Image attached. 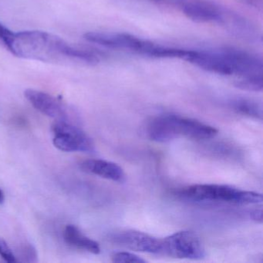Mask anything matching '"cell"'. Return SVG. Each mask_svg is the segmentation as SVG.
<instances>
[{"label": "cell", "instance_id": "obj_21", "mask_svg": "<svg viewBox=\"0 0 263 263\" xmlns=\"http://www.w3.org/2000/svg\"><path fill=\"white\" fill-rule=\"evenodd\" d=\"M154 1H162V0H154Z\"/></svg>", "mask_w": 263, "mask_h": 263}, {"label": "cell", "instance_id": "obj_13", "mask_svg": "<svg viewBox=\"0 0 263 263\" xmlns=\"http://www.w3.org/2000/svg\"><path fill=\"white\" fill-rule=\"evenodd\" d=\"M192 53H193V50L164 47V46H156L155 44H151V46L146 50L144 55L155 57V58L180 59V60L188 62Z\"/></svg>", "mask_w": 263, "mask_h": 263}, {"label": "cell", "instance_id": "obj_14", "mask_svg": "<svg viewBox=\"0 0 263 263\" xmlns=\"http://www.w3.org/2000/svg\"><path fill=\"white\" fill-rule=\"evenodd\" d=\"M231 106L237 113L256 119H263V107L257 101L250 99L237 98L232 100Z\"/></svg>", "mask_w": 263, "mask_h": 263}, {"label": "cell", "instance_id": "obj_2", "mask_svg": "<svg viewBox=\"0 0 263 263\" xmlns=\"http://www.w3.org/2000/svg\"><path fill=\"white\" fill-rule=\"evenodd\" d=\"M188 62L202 70L222 76L251 75L263 68V60L239 49L194 51Z\"/></svg>", "mask_w": 263, "mask_h": 263}, {"label": "cell", "instance_id": "obj_9", "mask_svg": "<svg viewBox=\"0 0 263 263\" xmlns=\"http://www.w3.org/2000/svg\"><path fill=\"white\" fill-rule=\"evenodd\" d=\"M24 96L36 110L44 115L56 120L67 118L65 106L52 95L37 89H27L24 91Z\"/></svg>", "mask_w": 263, "mask_h": 263}, {"label": "cell", "instance_id": "obj_11", "mask_svg": "<svg viewBox=\"0 0 263 263\" xmlns=\"http://www.w3.org/2000/svg\"><path fill=\"white\" fill-rule=\"evenodd\" d=\"M81 166L84 172L111 181L122 183L126 180L123 169L114 162L101 159H89L83 162Z\"/></svg>", "mask_w": 263, "mask_h": 263}, {"label": "cell", "instance_id": "obj_15", "mask_svg": "<svg viewBox=\"0 0 263 263\" xmlns=\"http://www.w3.org/2000/svg\"><path fill=\"white\" fill-rule=\"evenodd\" d=\"M235 86L247 91H262L263 89V75L246 76L239 78V80L235 81Z\"/></svg>", "mask_w": 263, "mask_h": 263}, {"label": "cell", "instance_id": "obj_4", "mask_svg": "<svg viewBox=\"0 0 263 263\" xmlns=\"http://www.w3.org/2000/svg\"><path fill=\"white\" fill-rule=\"evenodd\" d=\"M176 195L185 200L196 202L258 205L263 202L262 194L244 191L223 184H194L181 188L176 192Z\"/></svg>", "mask_w": 263, "mask_h": 263}, {"label": "cell", "instance_id": "obj_8", "mask_svg": "<svg viewBox=\"0 0 263 263\" xmlns=\"http://www.w3.org/2000/svg\"><path fill=\"white\" fill-rule=\"evenodd\" d=\"M113 243L132 251L161 254L162 239L135 230H125L113 234L110 238Z\"/></svg>", "mask_w": 263, "mask_h": 263}, {"label": "cell", "instance_id": "obj_5", "mask_svg": "<svg viewBox=\"0 0 263 263\" xmlns=\"http://www.w3.org/2000/svg\"><path fill=\"white\" fill-rule=\"evenodd\" d=\"M51 129L54 134L53 145L57 149L65 152H95L92 139L82 129L65 120H56Z\"/></svg>", "mask_w": 263, "mask_h": 263}, {"label": "cell", "instance_id": "obj_17", "mask_svg": "<svg viewBox=\"0 0 263 263\" xmlns=\"http://www.w3.org/2000/svg\"><path fill=\"white\" fill-rule=\"evenodd\" d=\"M0 256L5 260L6 263H17V260L14 253H12V249L8 246L7 242L5 239L0 237Z\"/></svg>", "mask_w": 263, "mask_h": 263}, {"label": "cell", "instance_id": "obj_19", "mask_svg": "<svg viewBox=\"0 0 263 263\" xmlns=\"http://www.w3.org/2000/svg\"><path fill=\"white\" fill-rule=\"evenodd\" d=\"M252 219L253 221H256V222H263V209H259L252 212L251 215Z\"/></svg>", "mask_w": 263, "mask_h": 263}, {"label": "cell", "instance_id": "obj_10", "mask_svg": "<svg viewBox=\"0 0 263 263\" xmlns=\"http://www.w3.org/2000/svg\"><path fill=\"white\" fill-rule=\"evenodd\" d=\"M181 9L184 16L195 23H220L223 20L221 10L208 1L184 0Z\"/></svg>", "mask_w": 263, "mask_h": 263}, {"label": "cell", "instance_id": "obj_20", "mask_svg": "<svg viewBox=\"0 0 263 263\" xmlns=\"http://www.w3.org/2000/svg\"><path fill=\"white\" fill-rule=\"evenodd\" d=\"M5 201V195L2 190L0 188V204H2Z\"/></svg>", "mask_w": 263, "mask_h": 263}, {"label": "cell", "instance_id": "obj_18", "mask_svg": "<svg viewBox=\"0 0 263 263\" xmlns=\"http://www.w3.org/2000/svg\"><path fill=\"white\" fill-rule=\"evenodd\" d=\"M20 254L24 262H27V263H37V251L31 244L24 245L21 248Z\"/></svg>", "mask_w": 263, "mask_h": 263}, {"label": "cell", "instance_id": "obj_1", "mask_svg": "<svg viewBox=\"0 0 263 263\" xmlns=\"http://www.w3.org/2000/svg\"><path fill=\"white\" fill-rule=\"evenodd\" d=\"M0 43L12 54L43 62L75 61L97 64L98 56L61 37L40 30L12 31L0 23Z\"/></svg>", "mask_w": 263, "mask_h": 263}, {"label": "cell", "instance_id": "obj_12", "mask_svg": "<svg viewBox=\"0 0 263 263\" xmlns=\"http://www.w3.org/2000/svg\"><path fill=\"white\" fill-rule=\"evenodd\" d=\"M63 238L69 246L84 249L92 254H99L100 248L96 241L92 240L81 232L74 224H68L63 232Z\"/></svg>", "mask_w": 263, "mask_h": 263}, {"label": "cell", "instance_id": "obj_16", "mask_svg": "<svg viewBox=\"0 0 263 263\" xmlns=\"http://www.w3.org/2000/svg\"><path fill=\"white\" fill-rule=\"evenodd\" d=\"M111 260L115 263H144L145 260L140 256L128 252H118L111 256Z\"/></svg>", "mask_w": 263, "mask_h": 263}, {"label": "cell", "instance_id": "obj_7", "mask_svg": "<svg viewBox=\"0 0 263 263\" xmlns=\"http://www.w3.org/2000/svg\"><path fill=\"white\" fill-rule=\"evenodd\" d=\"M88 42L111 49H127L144 54L151 45L148 41L139 39L134 36L118 33L105 32H88L84 35Z\"/></svg>", "mask_w": 263, "mask_h": 263}, {"label": "cell", "instance_id": "obj_3", "mask_svg": "<svg viewBox=\"0 0 263 263\" xmlns=\"http://www.w3.org/2000/svg\"><path fill=\"white\" fill-rule=\"evenodd\" d=\"M218 132L214 127L201 121L171 114L153 118L147 128L148 137L159 143L169 142L182 137L192 140H209L216 137Z\"/></svg>", "mask_w": 263, "mask_h": 263}, {"label": "cell", "instance_id": "obj_6", "mask_svg": "<svg viewBox=\"0 0 263 263\" xmlns=\"http://www.w3.org/2000/svg\"><path fill=\"white\" fill-rule=\"evenodd\" d=\"M161 254L173 258L198 260L205 257V250L195 232L181 231L162 239Z\"/></svg>", "mask_w": 263, "mask_h": 263}]
</instances>
